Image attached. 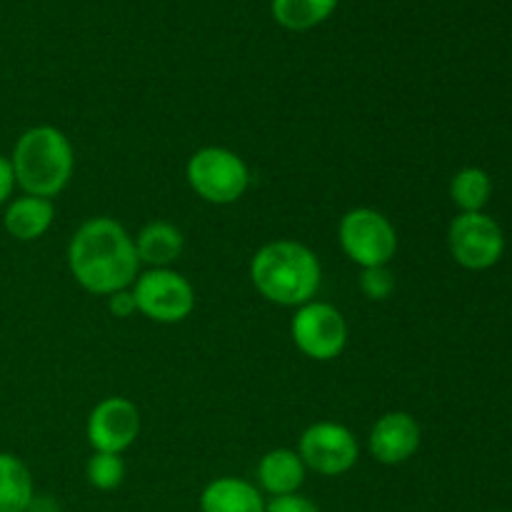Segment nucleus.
<instances>
[{
    "instance_id": "1",
    "label": "nucleus",
    "mask_w": 512,
    "mask_h": 512,
    "mask_svg": "<svg viewBox=\"0 0 512 512\" xmlns=\"http://www.w3.org/2000/svg\"><path fill=\"white\" fill-rule=\"evenodd\" d=\"M68 268L75 283L93 295L108 298L130 288L140 275L133 235L108 215L85 220L68 243Z\"/></svg>"
},
{
    "instance_id": "2",
    "label": "nucleus",
    "mask_w": 512,
    "mask_h": 512,
    "mask_svg": "<svg viewBox=\"0 0 512 512\" xmlns=\"http://www.w3.org/2000/svg\"><path fill=\"white\" fill-rule=\"evenodd\" d=\"M250 280L268 303L300 308L318 295L323 265L308 245L298 240H273L250 260Z\"/></svg>"
},
{
    "instance_id": "3",
    "label": "nucleus",
    "mask_w": 512,
    "mask_h": 512,
    "mask_svg": "<svg viewBox=\"0 0 512 512\" xmlns=\"http://www.w3.org/2000/svg\"><path fill=\"white\" fill-rule=\"evenodd\" d=\"M10 163L15 185L25 195L53 200L73 178L75 150L68 135L55 125H33L15 140Z\"/></svg>"
},
{
    "instance_id": "4",
    "label": "nucleus",
    "mask_w": 512,
    "mask_h": 512,
    "mask_svg": "<svg viewBox=\"0 0 512 512\" xmlns=\"http://www.w3.org/2000/svg\"><path fill=\"white\" fill-rule=\"evenodd\" d=\"M185 180L200 200L210 205H233L248 193L250 168L235 150L208 145L195 150L185 165Z\"/></svg>"
},
{
    "instance_id": "5",
    "label": "nucleus",
    "mask_w": 512,
    "mask_h": 512,
    "mask_svg": "<svg viewBox=\"0 0 512 512\" xmlns=\"http://www.w3.org/2000/svg\"><path fill=\"white\" fill-rule=\"evenodd\" d=\"M338 243L345 258L360 270L390 265L398 253L395 225L375 208L348 210L338 223Z\"/></svg>"
},
{
    "instance_id": "6",
    "label": "nucleus",
    "mask_w": 512,
    "mask_h": 512,
    "mask_svg": "<svg viewBox=\"0 0 512 512\" xmlns=\"http://www.w3.org/2000/svg\"><path fill=\"white\" fill-rule=\"evenodd\" d=\"M135 308L160 325H175L195 310V288L173 268H148L130 285Z\"/></svg>"
},
{
    "instance_id": "7",
    "label": "nucleus",
    "mask_w": 512,
    "mask_h": 512,
    "mask_svg": "<svg viewBox=\"0 0 512 512\" xmlns=\"http://www.w3.org/2000/svg\"><path fill=\"white\" fill-rule=\"evenodd\" d=\"M290 338L305 358L328 363L338 358L348 345V323L335 305L310 300L295 308L290 320Z\"/></svg>"
},
{
    "instance_id": "8",
    "label": "nucleus",
    "mask_w": 512,
    "mask_h": 512,
    "mask_svg": "<svg viewBox=\"0 0 512 512\" xmlns=\"http://www.w3.org/2000/svg\"><path fill=\"white\" fill-rule=\"evenodd\" d=\"M448 248L465 270H490L505 253V233L488 213H458L448 228Z\"/></svg>"
},
{
    "instance_id": "9",
    "label": "nucleus",
    "mask_w": 512,
    "mask_h": 512,
    "mask_svg": "<svg viewBox=\"0 0 512 512\" xmlns=\"http://www.w3.org/2000/svg\"><path fill=\"white\" fill-rule=\"evenodd\" d=\"M298 455L305 468L323 478H338L350 473L360 458V448L355 435L335 420H320L303 430L298 443Z\"/></svg>"
},
{
    "instance_id": "10",
    "label": "nucleus",
    "mask_w": 512,
    "mask_h": 512,
    "mask_svg": "<svg viewBox=\"0 0 512 512\" xmlns=\"http://www.w3.org/2000/svg\"><path fill=\"white\" fill-rule=\"evenodd\" d=\"M85 435L93 453L123 455L140 435V410L120 395L103 398L90 410Z\"/></svg>"
},
{
    "instance_id": "11",
    "label": "nucleus",
    "mask_w": 512,
    "mask_h": 512,
    "mask_svg": "<svg viewBox=\"0 0 512 512\" xmlns=\"http://www.w3.org/2000/svg\"><path fill=\"white\" fill-rule=\"evenodd\" d=\"M423 430L420 423L405 410H390L375 420L368 438V450L378 463L403 465L420 450Z\"/></svg>"
},
{
    "instance_id": "12",
    "label": "nucleus",
    "mask_w": 512,
    "mask_h": 512,
    "mask_svg": "<svg viewBox=\"0 0 512 512\" xmlns=\"http://www.w3.org/2000/svg\"><path fill=\"white\" fill-rule=\"evenodd\" d=\"M305 468L303 458L298 450L290 448H273L260 458L255 478H258L260 493H268L270 498H280V495H293L303 488Z\"/></svg>"
},
{
    "instance_id": "13",
    "label": "nucleus",
    "mask_w": 512,
    "mask_h": 512,
    "mask_svg": "<svg viewBox=\"0 0 512 512\" xmlns=\"http://www.w3.org/2000/svg\"><path fill=\"white\" fill-rule=\"evenodd\" d=\"M55 220V205L48 198H35V195H20L5 205L3 228L10 238L20 243L43 238Z\"/></svg>"
},
{
    "instance_id": "14",
    "label": "nucleus",
    "mask_w": 512,
    "mask_h": 512,
    "mask_svg": "<svg viewBox=\"0 0 512 512\" xmlns=\"http://www.w3.org/2000/svg\"><path fill=\"white\" fill-rule=\"evenodd\" d=\"M133 240L140 265L148 268H173L185 250L183 230L168 220H150Z\"/></svg>"
},
{
    "instance_id": "15",
    "label": "nucleus",
    "mask_w": 512,
    "mask_h": 512,
    "mask_svg": "<svg viewBox=\"0 0 512 512\" xmlns=\"http://www.w3.org/2000/svg\"><path fill=\"white\" fill-rule=\"evenodd\" d=\"M200 512H265V498L243 478H215L200 493Z\"/></svg>"
},
{
    "instance_id": "16",
    "label": "nucleus",
    "mask_w": 512,
    "mask_h": 512,
    "mask_svg": "<svg viewBox=\"0 0 512 512\" xmlns=\"http://www.w3.org/2000/svg\"><path fill=\"white\" fill-rule=\"evenodd\" d=\"M35 498L30 468L13 453H0V512H28Z\"/></svg>"
},
{
    "instance_id": "17",
    "label": "nucleus",
    "mask_w": 512,
    "mask_h": 512,
    "mask_svg": "<svg viewBox=\"0 0 512 512\" xmlns=\"http://www.w3.org/2000/svg\"><path fill=\"white\" fill-rule=\"evenodd\" d=\"M338 3L340 0H270V13L280 28L305 33L325 23Z\"/></svg>"
},
{
    "instance_id": "18",
    "label": "nucleus",
    "mask_w": 512,
    "mask_h": 512,
    "mask_svg": "<svg viewBox=\"0 0 512 512\" xmlns=\"http://www.w3.org/2000/svg\"><path fill=\"white\" fill-rule=\"evenodd\" d=\"M493 198V178L478 165L458 170L450 180V200L460 213H485Z\"/></svg>"
},
{
    "instance_id": "19",
    "label": "nucleus",
    "mask_w": 512,
    "mask_h": 512,
    "mask_svg": "<svg viewBox=\"0 0 512 512\" xmlns=\"http://www.w3.org/2000/svg\"><path fill=\"white\" fill-rule=\"evenodd\" d=\"M85 478L95 490H118L125 480V460L115 453H93L85 463Z\"/></svg>"
},
{
    "instance_id": "20",
    "label": "nucleus",
    "mask_w": 512,
    "mask_h": 512,
    "mask_svg": "<svg viewBox=\"0 0 512 512\" xmlns=\"http://www.w3.org/2000/svg\"><path fill=\"white\" fill-rule=\"evenodd\" d=\"M360 293L368 300H388L395 290V275L390 270V265H380V268H363L360 270Z\"/></svg>"
},
{
    "instance_id": "21",
    "label": "nucleus",
    "mask_w": 512,
    "mask_h": 512,
    "mask_svg": "<svg viewBox=\"0 0 512 512\" xmlns=\"http://www.w3.org/2000/svg\"><path fill=\"white\" fill-rule=\"evenodd\" d=\"M265 512H320L318 505L305 495H280V498H270L265 503Z\"/></svg>"
},
{
    "instance_id": "22",
    "label": "nucleus",
    "mask_w": 512,
    "mask_h": 512,
    "mask_svg": "<svg viewBox=\"0 0 512 512\" xmlns=\"http://www.w3.org/2000/svg\"><path fill=\"white\" fill-rule=\"evenodd\" d=\"M108 310L115 315V318H130L133 313H138L133 290L125 288V290H118V293L108 295Z\"/></svg>"
},
{
    "instance_id": "23",
    "label": "nucleus",
    "mask_w": 512,
    "mask_h": 512,
    "mask_svg": "<svg viewBox=\"0 0 512 512\" xmlns=\"http://www.w3.org/2000/svg\"><path fill=\"white\" fill-rule=\"evenodd\" d=\"M13 190H15L13 163H10L8 155H0V208L13 200Z\"/></svg>"
},
{
    "instance_id": "24",
    "label": "nucleus",
    "mask_w": 512,
    "mask_h": 512,
    "mask_svg": "<svg viewBox=\"0 0 512 512\" xmlns=\"http://www.w3.org/2000/svg\"><path fill=\"white\" fill-rule=\"evenodd\" d=\"M28 512H60V505L53 498H48V495H35Z\"/></svg>"
}]
</instances>
